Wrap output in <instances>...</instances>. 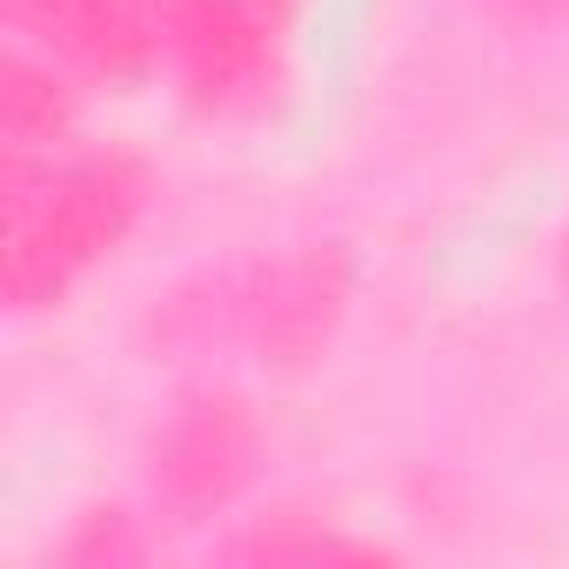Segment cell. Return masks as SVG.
Wrapping results in <instances>:
<instances>
[{"label": "cell", "mask_w": 569, "mask_h": 569, "mask_svg": "<svg viewBox=\"0 0 569 569\" xmlns=\"http://www.w3.org/2000/svg\"><path fill=\"white\" fill-rule=\"evenodd\" d=\"M141 214V174L128 161H68L14 181L8 194V302L41 309L114 254L128 221Z\"/></svg>", "instance_id": "cell-1"}, {"label": "cell", "mask_w": 569, "mask_h": 569, "mask_svg": "<svg viewBox=\"0 0 569 569\" xmlns=\"http://www.w3.org/2000/svg\"><path fill=\"white\" fill-rule=\"evenodd\" d=\"M248 476H254V422L234 402H221V396L188 402L161 429L154 482L174 509H221Z\"/></svg>", "instance_id": "cell-2"}, {"label": "cell", "mask_w": 569, "mask_h": 569, "mask_svg": "<svg viewBox=\"0 0 569 569\" xmlns=\"http://www.w3.org/2000/svg\"><path fill=\"white\" fill-rule=\"evenodd\" d=\"M342 302H349V261L336 248H309V254H289V261L261 268L241 316H248V336L268 356L296 362L342 322Z\"/></svg>", "instance_id": "cell-3"}, {"label": "cell", "mask_w": 569, "mask_h": 569, "mask_svg": "<svg viewBox=\"0 0 569 569\" xmlns=\"http://www.w3.org/2000/svg\"><path fill=\"white\" fill-rule=\"evenodd\" d=\"M21 34H34L48 54L94 68V74H128L148 54V14L134 0H8Z\"/></svg>", "instance_id": "cell-4"}, {"label": "cell", "mask_w": 569, "mask_h": 569, "mask_svg": "<svg viewBox=\"0 0 569 569\" xmlns=\"http://www.w3.org/2000/svg\"><path fill=\"white\" fill-rule=\"evenodd\" d=\"M161 34L208 94H228L254 68V21L241 0H161Z\"/></svg>", "instance_id": "cell-5"}, {"label": "cell", "mask_w": 569, "mask_h": 569, "mask_svg": "<svg viewBox=\"0 0 569 569\" xmlns=\"http://www.w3.org/2000/svg\"><path fill=\"white\" fill-rule=\"evenodd\" d=\"M0 108H8V141L14 148H34V141H48L54 128H61V94H54V81L48 74H34L28 61H8V88H0Z\"/></svg>", "instance_id": "cell-6"}]
</instances>
